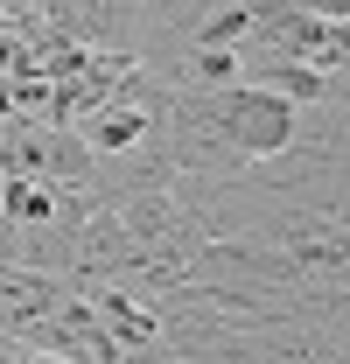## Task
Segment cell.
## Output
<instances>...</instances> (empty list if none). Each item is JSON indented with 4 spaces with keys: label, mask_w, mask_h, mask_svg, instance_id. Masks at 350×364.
<instances>
[{
    "label": "cell",
    "mask_w": 350,
    "mask_h": 364,
    "mask_svg": "<svg viewBox=\"0 0 350 364\" xmlns=\"http://www.w3.org/2000/svg\"><path fill=\"white\" fill-rule=\"evenodd\" d=\"M218 127H224V147L238 161H273L295 140V98H280L273 85H224Z\"/></svg>",
    "instance_id": "6da1fadb"
}]
</instances>
